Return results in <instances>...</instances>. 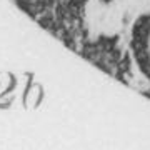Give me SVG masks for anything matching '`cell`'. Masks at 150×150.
I'll return each instance as SVG.
<instances>
[{"mask_svg":"<svg viewBox=\"0 0 150 150\" xmlns=\"http://www.w3.org/2000/svg\"><path fill=\"white\" fill-rule=\"evenodd\" d=\"M134 50L140 69L150 79V15L144 17L135 25L134 30Z\"/></svg>","mask_w":150,"mask_h":150,"instance_id":"obj_1","label":"cell"}]
</instances>
